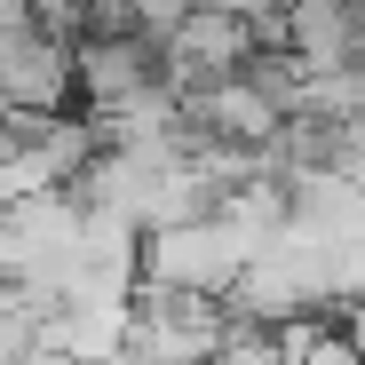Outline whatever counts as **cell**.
Wrapping results in <instances>:
<instances>
[{
  "mask_svg": "<svg viewBox=\"0 0 365 365\" xmlns=\"http://www.w3.org/2000/svg\"><path fill=\"white\" fill-rule=\"evenodd\" d=\"M255 48H262V24L255 16H230V9H191L167 40V96H207V88H230V80H247L255 64Z\"/></svg>",
  "mask_w": 365,
  "mask_h": 365,
  "instance_id": "6da1fadb",
  "label": "cell"
},
{
  "mask_svg": "<svg viewBox=\"0 0 365 365\" xmlns=\"http://www.w3.org/2000/svg\"><path fill=\"white\" fill-rule=\"evenodd\" d=\"M0 111H16V119H80V64L48 24L0 32Z\"/></svg>",
  "mask_w": 365,
  "mask_h": 365,
  "instance_id": "7a4b0ae2",
  "label": "cell"
},
{
  "mask_svg": "<svg viewBox=\"0 0 365 365\" xmlns=\"http://www.w3.org/2000/svg\"><path fill=\"white\" fill-rule=\"evenodd\" d=\"M278 24H286V48L310 72H334V64H357V56H365L357 32H349V0H294Z\"/></svg>",
  "mask_w": 365,
  "mask_h": 365,
  "instance_id": "3957f363",
  "label": "cell"
}]
</instances>
